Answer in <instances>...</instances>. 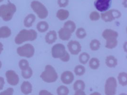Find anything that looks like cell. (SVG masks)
<instances>
[{
  "mask_svg": "<svg viewBox=\"0 0 127 95\" xmlns=\"http://www.w3.org/2000/svg\"><path fill=\"white\" fill-rule=\"evenodd\" d=\"M37 38V33L34 30L23 29L20 31L15 38V42L17 44H21L28 41H33Z\"/></svg>",
  "mask_w": 127,
  "mask_h": 95,
  "instance_id": "cell-1",
  "label": "cell"
},
{
  "mask_svg": "<svg viewBox=\"0 0 127 95\" xmlns=\"http://www.w3.org/2000/svg\"><path fill=\"white\" fill-rule=\"evenodd\" d=\"M40 77L45 82L52 83L55 82L58 79V75L53 66L47 65L45 66L44 71L41 73Z\"/></svg>",
  "mask_w": 127,
  "mask_h": 95,
  "instance_id": "cell-2",
  "label": "cell"
},
{
  "mask_svg": "<svg viewBox=\"0 0 127 95\" xmlns=\"http://www.w3.org/2000/svg\"><path fill=\"white\" fill-rule=\"evenodd\" d=\"M16 11V7L12 3L2 4L0 6V17L4 21L8 22L12 20Z\"/></svg>",
  "mask_w": 127,
  "mask_h": 95,
  "instance_id": "cell-3",
  "label": "cell"
},
{
  "mask_svg": "<svg viewBox=\"0 0 127 95\" xmlns=\"http://www.w3.org/2000/svg\"><path fill=\"white\" fill-rule=\"evenodd\" d=\"M31 7L37 14L39 18L44 19L47 17L48 12L46 7L38 1H33L31 3Z\"/></svg>",
  "mask_w": 127,
  "mask_h": 95,
  "instance_id": "cell-4",
  "label": "cell"
},
{
  "mask_svg": "<svg viewBox=\"0 0 127 95\" xmlns=\"http://www.w3.org/2000/svg\"><path fill=\"white\" fill-rule=\"evenodd\" d=\"M117 82L113 77H109L105 85V94L106 95H115L117 92Z\"/></svg>",
  "mask_w": 127,
  "mask_h": 95,
  "instance_id": "cell-5",
  "label": "cell"
},
{
  "mask_svg": "<svg viewBox=\"0 0 127 95\" xmlns=\"http://www.w3.org/2000/svg\"><path fill=\"white\" fill-rule=\"evenodd\" d=\"M17 52L21 57L30 58L33 57L34 54L35 48L32 45L28 43L18 48Z\"/></svg>",
  "mask_w": 127,
  "mask_h": 95,
  "instance_id": "cell-6",
  "label": "cell"
},
{
  "mask_svg": "<svg viewBox=\"0 0 127 95\" xmlns=\"http://www.w3.org/2000/svg\"><path fill=\"white\" fill-rule=\"evenodd\" d=\"M121 13L117 10L113 9L107 12H105L101 14V18L104 22H111L116 19L121 17Z\"/></svg>",
  "mask_w": 127,
  "mask_h": 95,
  "instance_id": "cell-7",
  "label": "cell"
},
{
  "mask_svg": "<svg viewBox=\"0 0 127 95\" xmlns=\"http://www.w3.org/2000/svg\"><path fill=\"white\" fill-rule=\"evenodd\" d=\"M66 48L62 43L55 44L52 48V55L54 59H61L66 53Z\"/></svg>",
  "mask_w": 127,
  "mask_h": 95,
  "instance_id": "cell-8",
  "label": "cell"
},
{
  "mask_svg": "<svg viewBox=\"0 0 127 95\" xmlns=\"http://www.w3.org/2000/svg\"><path fill=\"white\" fill-rule=\"evenodd\" d=\"M111 3L112 0H96L94 6L99 12H106L110 9Z\"/></svg>",
  "mask_w": 127,
  "mask_h": 95,
  "instance_id": "cell-9",
  "label": "cell"
},
{
  "mask_svg": "<svg viewBox=\"0 0 127 95\" xmlns=\"http://www.w3.org/2000/svg\"><path fill=\"white\" fill-rule=\"evenodd\" d=\"M67 47L69 52L73 55H77L81 52V46L79 42L76 41H71L68 42Z\"/></svg>",
  "mask_w": 127,
  "mask_h": 95,
  "instance_id": "cell-10",
  "label": "cell"
},
{
  "mask_svg": "<svg viewBox=\"0 0 127 95\" xmlns=\"http://www.w3.org/2000/svg\"><path fill=\"white\" fill-rule=\"evenodd\" d=\"M7 82L12 86H16L19 82V77L17 73L12 70L8 71L6 72Z\"/></svg>",
  "mask_w": 127,
  "mask_h": 95,
  "instance_id": "cell-11",
  "label": "cell"
},
{
  "mask_svg": "<svg viewBox=\"0 0 127 95\" xmlns=\"http://www.w3.org/2000/svg\"><path fill=\"white\" fill-rule=\"evenodd\" d=\"M74 79V76L72 72L65 71L64 72L61 76V80L64 84L69 85L72 83Z\"/></svg>",
  "mask_w": 127,
  "mask_h": 95,
  "instance_id": "cell-12",
  "label": "cell"
},
{
  "mask_svg": "<svg viewBox=\"0 0 127 95\" xmlns=\"http://www.w3.org/2000/svg\"><path fill=\"white\" fill-rule=\"evenodd\" d=\"M58 34L61 40L63 41H67L70 39L72 33L68 29L63 27L59 30Z\"/></svg>",
  "mask_w": 127,
  "mask_h": 95,
  "instance_id": "cell-13",
  "label": "cell"
},
{
  "mask_svg": "<svg viewBox=\"0 0 127 95\" xmlns=\"http://www.w3.org/2000/svg\"><path fill=\"white\" fill-rule=\"evenodd\" d=\"M57 39V34L55 30L49 31L45 35V40L48 44H52L56 42Z\"/></svg>",
  "mask_w": 127,
  "mask_h": 95,
  "instance_id": "cell-14",
  "label": "cell"
},
{
  "mask_svg": "<svg viewBox=\"0 0 127 95\" xmlns=\"http://www.w3.org/2000/svg\"><path fill=\"white\" fill-rule=\"evenodd\" d=\"M102 36L104 39L106 40L112 38H117L119 36V34L115 30L108 29L103 31Z\"/></svg>",
  "mask_w": 127,
  "mask_h": 95,
  "instance_id": "cell-15",
  "label": "cell"
},
{
  "mask_svg": "<svg viewBox=\"0 0 127 95\" xmlns=\"http://www.w3.org/2000/svg\"><path fill=\"white\" fill-rule=\"evenodd\" d=\"M21 89L22 92L24 95H28L32 92V85L29 81H24L21 85Z\"/></svg>",
  "mask_w": 127,
  "mask_h": 95,
  "instance_id": "cell-16",
  "label": "cell"
},
{
  "mask_svg": "<svg viewBox=\"0 0 127 95\" xmlns=\"http://www.w3.org/2000/svg\"><path fill=\"white\" fill-rule=\"evenodd\" d=\"M105 63L107 66L110 68L116 67L118 64V60L115 57L112 55H110L107 57Z\"/></svg>",
  "mask_w": 127,
  "mask_h": 95,
  "instance_id": "cell-17",
  "label": "cell"
},
{
  "mask_svg": "<svg viewBox=\"0 0 127 95\" xmlns=\"http://www.w3.org/2000/svg\"><path fill=\"white\" fill-rule=\"evenodd\" d=\"M36 20V17L33 14L28 15L24 20V25L27 28L31 27Z\"/></svg>",
  "mask_w": 127,
  "mask_h": 95,
  "instance_id": "cell-18",
  "label": "cell"
},
{
  "mask_svg": "<svg viewBox=\"0 0 127 95\" xmlns=\"http://www.w3.org/2000/svg\"><path fill=\"white\" fill-rule=\"evenodd\" d=\"M12 34L11 29L7 26H2L0 28V38H7Z\"/></svg>",
  "mask_w": 127,
  "mask_h": 95,
  "instance_id": "cell-19",
  "label": "cell"
},
{
  "mask_svg": "<svg viewBox=\"0 0 127 95\" xmlns=\"http://www.w3.org/2000/svg\"><path fill=\"white\" fill-rule=\"evenodd\" d=\"M36 28L38 31L40 33H44L48 30L49 25L45 21H40L37 24Z\"/></svg>",
  "mask_w": 127,
  "mask_h": 95,
  "instance_id": "cell-20",
  "label": "cell"
},
{
  "mask_svg": "<svg viewBox=\"0 0 127 95\" xmlns=\"http://www.w3.org/2000/svg\"><path fill=\"white\" fill-rule=\"evenodd\" d=\"M118 80L119 84L123 87L126 86L127 85V74L125 72H122L119 74Z\"/></svg>",
  "mask_w": 127,
  "mask_h": 95,
  "instance_id": "cell-21",
  "label": "cell"
},
{
  "mask_svg": "<svg viewBox=\"0 0 127 95\" xmlns=\"http://www.w3.org/2000/svg\"><path fill=\"white\" fill-rule=\"evenodd\" d=\"M105 47L108 49H113L118 45L117 38H112L106 40Z\"/></svg>",
  "mask_w": 127,
  "mask_h": 95,
  "instance_id": "cell-22",
  "label": "cell"
},
{
  "mask_svg": "<svg viewBox=\"0 0 127 95\" xmlns=\"http://www.w3.org/2000/svg\"><path fill=\"white\" fill-rule=\"evenodd\" d=\"M56 16L60 21H64L69 17V12L65 10L61 9L57 12Z\"/></svg>",
  "mask_w": 127,
  "mask_h": 95,
  "instance_id": "cell-23",
  "label": "cell"
},
{
  "mask_svg": "<svg viewBox=\"0 0 127 95\" xmlns=\"http://www.w3.org/2000/svg\"><path fill=\"white\" fill-rule=\"evenodd\" d=\"M73 89L74 90H84L85 89V84L82 80H77L73 85Z\"/></svg>",
  "mask_w": 127,
  "mask_h": 95,
  "instance_id": "cell-24",
  "label": "cell"
},
{
  "mask_svg": "<svg viewBox=\"0 0 127 95\" xmlns=\"http://www.w3.org/2000/svg\"><path fill=\"white\" fill-rule=\"evenodd\" d=\"M89 66L93 70H97L100 66V61L97 58H93L89 61Z\"/></svg>",
  "mask_w": 127,
  "mask_h": 95,
  "instance_id": "cell-25",
  "label": "cell"
},
{
  "mask_svg": "<svg viewBox=\"0 0 127 95\" xmlns=\"http://www.w3.org/2000/svg\"><path fill=\"white\" fill-rule=\"evenodd\" d=\"M64 27L68 29L73 33L76 29V25L74 22L72 21H68L64 24Z\"/></svg>",
  "mask_w": 127,
  "mask_h": 95,
  "instance_id": "cell-26",
  "label": "cell"
},
{
  "mask_svg": "<svg viewBox=\"0 0 127 95\" xmlns=\"http://www.w3.org/2000/svg\"><path fill=\"white\" fill-rule=\"evenodd\" d=\"M101 46V43L97 39L93 40L90 44V47L93 51H97L99 49Z\"/></svg>",
  "mask_w": 127,
  "mask_h": 95,
  "instance_id": "cell-27",
  "label": "cell"
},
{
  "mask_svg": "<svg viewBox=\"0 0 127 95\" xmlns=\"http://www.w3.org/2000/svg\"><path fill=\"white\" fill-rule=\"evenodd\" d=\"M79 59L81 64L84 65L87 64L89 61L90 59V56L86 52H82L80 55Z\"/></svg>",
  "mask_w": 127,
  "mask_h": 95,
  "instance_id": "cell-28",
  "label": "cell"
},
{
  "mask_svg": "<svg viewBox=\"0 0 127 95\" xmlns=\"http://www.w3.org/2000/svg\"><path fill=\"white\" fill-rule=\"evenodd\" d=\"M74 71L76 75L81 76L84 74L86 72V69L84 66L81 65L76 66L74 68Z\"/></svg>",
  "mask_w": 127,
  "mask_h": 95,
  "instance_id": "cell-29",
  "label": "cell"
},
{
  "mask_svg": "<svg viewBox=\"0 0 127 95\" xmlns=\"http://www.w3.org/2000/svg\"><path fill=\"white\" fill-rule=\"evenodd\" d=\"M76 36L79 39H83L87 36L86 31L83 28H79L76 31Z\"/></svg>",
  "mask_w": 127,
  "mask_h": 95,
  "instance_id": "cell-30",
  "label": "cell"
},
{
  "mask_svg": "<svg viewBox=\"0 0 127 95\" xmlns=\"http://www.w3.org/2000/svg\"><path fill=\"white\" fill-rule=\"evenodd\" d=\"M69 89L65 86H60L57 89V93L58 95H68Z\"/></svg>",
  "mask_w": 127,
  "mask_h": 95,
  "instance_id": "cell-31",
  "label": "cell"
},
{
  "mask_svg": "<svg viewBox=\"0 0 127 95\" xmlns=\"http://www.w3.org/2000/svg\"><path fill=\"white\" fill-rule=\"evenodd\" d=\"M33 71L31 67H29L25 70L22 71V76L25 79H29L32 77Z\"/></svg>",
  "mask_w": 127,
  "mask_h": 95,
  "instance_id": "cell-32",
  "label": "cell"
},
{
  "mask_svg": "<svg viewBox=\"0 0 127 95\" xmlns=\"http://www.w3.org/2000/svg\"><path fill=\"white\" fill-rule=\"evenodd\" d=\"M19 66L22 71L25 70L30 67L29 62L26 59H21L19 62Z\"/></svg>",
  "mask_w": 127,
  "mask_h": 95,
  "instance_id": "cell-33",
  "label": "cell"
},
{
  "mask_svg": "<svg viewBox=\"0 0 127 95\" xmlns=\"http://www.w3.org/2000/svg\"><path fill=\"white\" fill-rule=\"evenodd\" d=\"M100 18V16L99 14L97 12H92L90 15V19H91V20L94 22L98 21V20H99Z\"/></svg>",
  "mask_w": 127,
  "mask_h": 95,
  "instance_id": "cell-34",
  "label": "cell"
},
{
  "mask_svg": "<svg viewBox=\"0 0 127 95\" xmlns=\"http://www.w3.org/2000/svg\"><path fill=\"white\" fill-rule=\"evenodd\" d=\"M13 89L12 88H9L5 90L0 93V95H12L13 93Z\"/></svg>",
  "mask_w": 127,
  "mask_h": 95,
  "instance_id": "cell-35",
  "label": "cell"
},
{
  "mask_svg": "<svg viewBox=\"0 0 127 95\" xmlns=\"http://www.w3.org/2000/svg\"><path fill=\"white\" fill-rule=\"evenodd\" d=\"M58 4L61 7H65L69 3V0H58Z\"/></svg>",
  "mask_w": 127,
  "mask_h": 95,
  "instance_id": "cell-36",
  "label": "cell"
},
{
  "mask_svg": "<svg viewBox=\"0 0 127 95\" xmlns=\"http://www.w3.org/2000/svg\"><path fill=\"white\" fill-rule=\"evenodd\" d=\"M60 59L61 61L64 62H67L69 61L70 59V55H69V53L67 51L66 53L65 54V55L63 57H62Z\"/></svg>",
  "mask_w": 127,
  "mask_h": 95,
  "instance_id": "cell-37",
  "label": "cell"
},
{
  "mask_svg": "<svg viewBox=\"0 0 127 95\" xmlns=\"http://www.w3.org/2000/svg\"><path fill=\"white\" fill-rule=\"evenodd\" d=\"M39 95H53L46 90H41L40 91Z\"/></svg>",
  "mask_w": 127,
  "mask_h": 95,
  "instance_id": "cell-38",
  "label": "cell"
},
{
  "mask_svg": "<svg viewBox=\"0 0 127 95\" xmlns=\"http://www.w3.org/2000/svg\"><path fill=\"white\" fill-rule=\"evenodd\" d=\"M4 84H5V82H4V78L2 77H0V90L3 89Z\"/></svg>",
  "mask_w": 127,
  "mask_h": 95,
  "instance_id": "cell-39",
  "label": "cell"
},
{
  "mask_svg": "<svg viewBox=\"0 0 127 95\" xmlns=\"http://www.w3.org/2000/svg\"><path fill=\"white\" fill-rule=\"evenodd\" d=\"M74 95H86L84 90H77L76 91Z\"/></svg>",
  "mask_w": 127,
  "mask_h": 95,
  "instance_id": "cell-40",
  "label": "cell"
},
{
  "mask_svg": "<svg viewBox=\"0 0 127 95\" xmlns=\"http://www.w3.org/2000/svg\"><path fill=\"white\" fill-rule=\"evenodd\" d=\"M3 49V45H2V44L1 43V42H0V54L2 52Z\"/></svg>",
  "mask_w": 127,
  "mask_h": 95,
  "instance_id": "cell-41",
  "label": "cell"
},
{
  "mask_svg": "<svg viewBox=\"0 0 127 95\" xmlns=\"http://www.w3.org/2000/svg\"><path fill=\"white\" fill-rule=\"evenodd\" d=\"M90 95H101L100 94V93H98V92H93V93L91 94Z\"/></svg>",
  "mask_w": 127,
  "mask_h": 95,
  "instance_id": "cell-42",
  "label": "cell"
},
{
  "mask_svg": "<svg viewBox=\"0 0 127 95\" xmlns=\"http://www.w3.org/2000/svg\"><path fill=\"white\" fill-rule=\"evenodd\" d=\"M1 66H2V64H1V62L0 61V68H1Z\"/></svg>",
  "mask_w": 127,
  "mask_h": 95,
  "instance_id": "cell-43",
  "label": "cell"
},
{
  "mask_svg": "<svg viewBox=\"0 0 127 95\" xmlns=\"http://www.w3.org/2000/svg\"><path fill=\"white\" fill-rule=\"evenodd\" d=\"M119 95H127L126 94H125V93H121V94H120Z\"/></svg>",
  "mask_w": 127,
  "mask_h": 95,
  "instance_id": "cell-44",
  "label": "cell"
},
{
  "mask_svg": "<svg viewBox=\"0 0 127 95\" xmlns=\"http://www.w3.org/2000/svg\"><path fill=\"white\" fill-rule=\"evenodd\" d=\"M3 0H0V2H2V1H3Z\"/></svg>",
  "mask_w": 127,
  "mask_h": 95,
  "instance_id": "cell-45",
  "label": "cell"
}]
</instances>
